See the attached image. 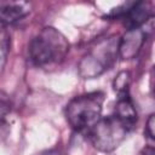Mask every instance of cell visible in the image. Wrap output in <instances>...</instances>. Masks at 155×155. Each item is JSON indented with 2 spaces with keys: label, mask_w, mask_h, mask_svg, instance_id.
Returning a JSON list of instances; mask_svg holds the SVG:
<instances>
[{
  "label": "cell",
  "mask_w": 155,
  "mask_h": 155,
  "mask_svg": "<svg viewBox=\"0 0 155 155\" xmlns=\"http://www.w3.org/2000/svg\"><path fill=\"white\" fill-rule=\"evenodd\" d=\"M31 11V5L25 1H6L0 5V19L1 25L13 24L24 17H27Z\"/></svg>",
  "instance_id": "6"
},
{
  "label": "cell",
  "mask_w": 155,
  "mask_h": 155,
  "mask_svg": "<svg viewBox=\"0 0 155 155\" xmlns=\"http://www.w3.org/2000/svg\"><path fill=\"white\" fill-rule=\"evenodd\" d=\"M130 84H131V74L127 70L120 71L113 82V87L114 91L117 93V96H126L128 94V90H130Z\"/></svg>",
  "instance_id": "9"
},
{
  "label": "cell",
  "mask_w": 155,
  "mask_h": 155,
  "mask_svg": "<svg viewBox=\"0 0 155 155\" xmlns=\"http://www.w3.org/2000/svg\"><path fill=\"white\" fill-rule=\"evenodd\" d=\"M11 46V38L10 34L6 31L5 25H1V34H0V53H1V68L5 67L6 59H7V53L10 51Z\"/></svg>",
  "instance_id": "10"
},
{
  "label": "cell",
  "mask_w": 155,
  "mask_h": 155,
  "mask_svg": "<svg viewBox=\"0 0 155 155\" xmlns=\"http://www.w3.org/2000/svg\"><path fill=\"white\" fill-rule=\"evenodd\" d=\"M105 94L101 91L74 97L65 108V119L78 132L90 131L101 119Z\"/></svg>",
  "instance_id": "2"
},
{
  "label": "cell",
  "mask_w": 155,
  "mask_h": 155,
  "mask_svg": "<svg viewBox=\"0 0 155 155\" xmlns=\"http://www.w3.org/2000/svg\"><path fill=\"white\" fill-rule=\"evenodd\" d=\"M139 155H155V148L154 147H145L144 149H142Z\"/></svg>",
  "instance_id": "13"
},
{
  "label": "cell",
  "mask_w": 155,
  "mask_h": 155,
  "mask_svg": "<svg viewBox=\"0 0 155 155\" xmlns=\"http://www.w3.org/2000/svg\"><path fill=\"white\" fill-rule=\"evenodd\" d=\"M151 6L145 1H133L126 15L122 17L124 25L127 29L142 28L143 24L151 17Z\"/></svg>",
  "instance_id": "7"
},
{
  "label": "cell",
  "mask_w": 155,
  "mask_h": 155,
  "mask_svg": "<svg viewBox=\"0 0 155 155\" xmlns=\"http://www.w3.org/2000/svg\"><path fill=\"white\" fill-rule=\"evenodd\" d=\"M147 39V33L143 28L127 29L119 41V57L125 61L133 59L140 52Z\"/></svg>",
  "instance_id": "5"
},
{
  "label": "cell",
  "mask_w": 155,
  "mask_h": 155,
  "mask_svg": "<svg viewBox=\"0 0 155 155\" xmlns=\"http://www.w3.org/2000/svg\"><path fill=\"white\" fill-rule=\"evenodd\" d=\"M40 155H62V154L58 150H48V151H45V153H42Z\"/></svg>",
  "instance_id": "14"
},
{
  "label": "cell",
  "mask_w": 155,
  "mask_h": 155,
  "mask_svg": "<svg viewBox=\"0 0 155 155\" xmlns=\"http://www.w3.org/2000/svg\"><path fill=\"white\" fill-rule=\"evenodd\" d=\"M132 130V127L114 114L102 117L88 131V134L92 145L97 150L102 153H110L126 139L127 134Z\"/></svg>",
  "instance_id": "4"
},
{
  "label": "cell",
  "mask_w": 155,
  "mask_h": 155,
  "mask_svg": "<svg viewBox=\"0 0 155 155\" xmlns=\"http://www.w3.org/2000/svg\"><path fill=\"white\" fill-rule=\"evenodd\" d=\"M149 87H150V93L155 98V64L150 68L149 73Z\"/></svg>",
  "instance_id": "12"
},
{
  "label": "cell",
  "mask_w": 155,
  "mask_h": 155,
  "mask_svg": "<svg viewBox=\"0 0 155 155\" xmlns=\"http://www.w3.org/2000/svg\"><path fill=\"white\" fill-rule=\"evenodd\" d=\"M69 52L67 38L53 27H45L36 34L28 46L29 61L39 68L59 64Z\"/></svg>",
  "instance_id": "1"
},
{
  "label": "cell",
  "mask_w": 155,
  "mask_h": 155,
  "mask_svg": "<svg viewBox=\"0 0 155 155\" xmlns=\"http://www.w3.org/2000/svg\"><path fill=\"white\" fill-rule=\"evenodd\" d=\"M115 115L119 119H121L124 122H126L130 127L133 128L136 126L138 116L130 94L117 97V102L115 105Z\"/></svg>",
  "instance_id": "8"
},
{
  "label": "cell",
  "mask_w": 155,
  "mask_h": 155,
  "mask_svg": "<svg viewBox=\"0 0 155 155\" xmlns=\"http://www.w3.org/2000/svg\"><path fill=\"white\" fill-rule=\"evenodd\" d=\"M145 133L150 139L155 140V113H153L148 117L147 126H145Z\"/></svg>",
  "instance_id": "11"
},
{
  "label": "cell",
  "mask_w": 155,
  "mask_h": 155,
  "mask_svg": "<svg viewBox=\"0 0 155 155\" xmlns=\"http://www.w3.org/2000/svg\"><path fill=\"white\" fill-rule=\"evenodd\" d=\"M119 41L115 35L97 41L79 62V75L82 79H94L110 69L119 57Z\"/></svg>",
  "instance_id": "3"
}]
</instances>
